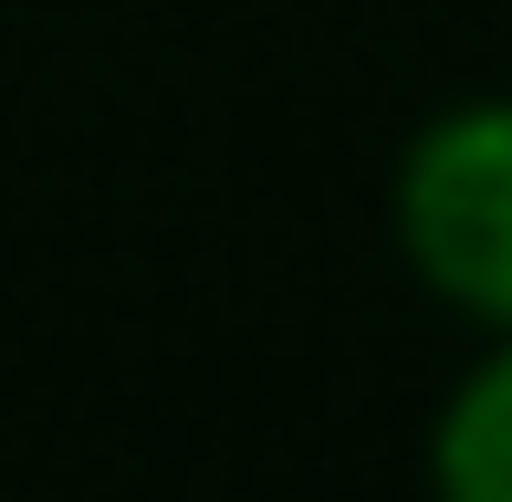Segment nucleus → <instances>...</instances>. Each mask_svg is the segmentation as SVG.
Here are the masks:
<instances>
[{"mask_svg":"<svg viewBox=\"0 0 512 502\" xmlns=\"http://www.w3.org/2000/svg\"><path fill=\"white\" fill-rule=\"evenodd\" d=\"M398 241L460 314L512 335V105H450L398 168Z\"/></svg>","mask_w":512,"mask_h":502,"instance_id":"nucleus-1","label":"nucleus"},{"mask_svg":"<svg viewBox=\"0 0 512 502\" xmlns=\"http://www.w3.org/2000/svg\"><path fill=\"white\" fill-rule=\"evenodd\" d=\"M429 482H439V502H512V346L492 367H471L460 398L439 408Z\"/></svg>","mask_w":512,"mask_h":502,"instance_id":"nucleus-2","label":"nucleus"}]
</instances>
